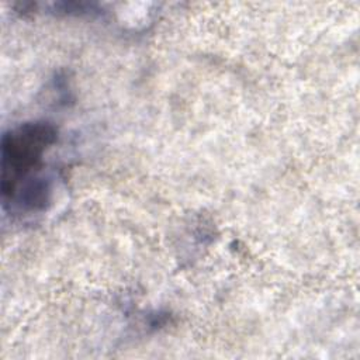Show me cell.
I'll return each mask as SVG.
<instances>
[{
	"label": "cell",
	"instance_id": "1",
	"mask_svg": "<svg viewBox=\"0 0 360 360\" xmlns=\"http://www.w3.org/2000/svg\"><path fill=\"white\" fill-rule=\"evenodd\" d=\"M55 141V131L44 122L24 124L1 141V194L4 205H17L32 212L46 207L51 188L38 176V167L48 145Z\"/></svg>",
	"mask_w": 360,
	"mask_h": 360
}]
</instances>
